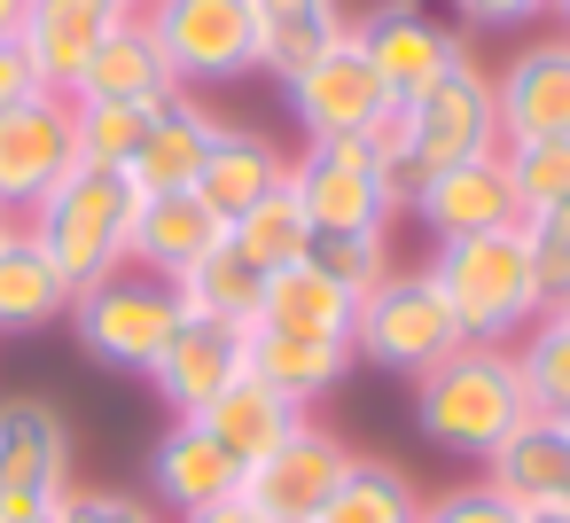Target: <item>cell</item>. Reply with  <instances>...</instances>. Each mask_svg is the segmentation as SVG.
<instances>
[{"mask_svg": "<svg viewBox=\"0 0 570 523\" xmlns=\"http://www.w3.org/2000/svg\"><path fill=\"white\" fill-rule=\"evenodd\" d=\"M531 414V391H523V367L508 344H461L445 352L430 375H414V430L422 445H438L445 461H469L484 468V453Z\"/></svg>", "mask_w": 570, "mask_h": 523, "instance_id": "cell-1", "label": "cell"}, {"mask_svg": "<svg viewBox=\"0 0 570 523\" xmlns=\"http://www.w3.org/2000/svg\"><path fill=\"white\" fill-rule=\"evenodd\" d=\"M134 180L126 172H102V165H71L32 211H24V235L48 250V266L79 289L110 282L134 266Z\"/></svg>", "mask_w": 570, "mask_h": 523, "instance_id": "cell-2", "label": "cell"}, {"mask_svg": "<svg viewBox=\"0 0 570 523\" xmlns=\"http://www.w3.org/2000/svg\"><path fill=\"white\" fill-rule=\"evenodd\" d=\"M430 282H438V297L453 305L461 344H515V336L539 320V289H531V258H523V235H515V227L438 243Z\"/></svg>", "mask_w": 570, "mask_h": 523, "instance_id": "cell-3", "label": "cell"}, {"mask_svg": "<svg viewBox=\"0 0 570 523\" xmlns=\"http://www.w3.org/2000/svg\"><path fill=\"white\" fill-rule=\"evenodd\" d=\"M406 118V149H399V211H406V188L430 180V172H453L469 157H500V102H492V71L476 56H461L445 79H430L414 102H399Z\"/></svg>", "mask_w": 570, "mask_h": 523, "instance_id": "cell-4", "label": "cell"}, {"mask_svg": "<svg viewBox=\"0 0 570 523\" xmlns=\"http://www.w3.org/2000/svg\"><path fill=\"white\" fill-rule=\"evenodd\" d=\"M63 320H71V336H79V352H87L95 367H110V375H141V383H149V367L165 359L173 328L188 320V305H180L173 282L126 266V274L79 289Z\"/></svg>", "mask_w": 570, "mask_h": 523, "instance_id": "cell-5", "label": "cell"}, {"mask_svg": "<svg viewBox=\"0 0 570 523\" xmlns=\"http://www.w3.org/2000/svg\"><path fill=\"white\" fill-rule=\"evenodd\" d=\"M445 352H461V320H453V305L438 297L430 266H391V274L360 297V313H352V359H367V367L414 383V375H430Z\"/></svg>", "mask_w": 570, "mask_h": 523, "instance_id": "cell-6", "label": "cell"}, {"mask_svg": "<svg viewBox=\"0 0 570 523\" xmlns=\"http://www.w3.org/2000/svg\"><path fill=\"white\" fill-rule=\"evenodd\" d=\"M141 24H149V40L165 48L180 95L258 79V24H250V0H149Z\"/></svg>", "mask_w": 570, "mask_h": 523, "instance_id": "cell-7", "label": "cell"}, {"mask_svg": "<svg viewBox=\"0 0 570 523\" xmlns=\"http://www.w3.org/2000/svg\"><path fill=\"white\" fill-rule=\"evenodd\" d=\"M289 196L313 235H391L399 219V188L367 157V141H305L289 157Z\"/></svg>", "mask_w": 570, "mask_h": 523, "instance_id": "cell-8", "label": "cell"}, {"mask_svg": "<svg viewBox=\"0 0 570 523\" xmlns=\"http://www.w3.org/2000/svg\"><path fill=\"white\" fill-rule=\"evenodd\" d=\"M352 40H360L375 87H383L391 102H414L430 79H445V71L469 56L461 24H445L430 0H375L367 17H352Z\"/></svg>", "mask_w": 570, "mask_h": 523, "instance_id": "cell-9", "label": "cell"}, {"mask_svg": "<svg viewBox=\"0 0 570 523\" xmlns=\"http://www.w3.org/2000/svg\"><path fill=\"white\" fill-rule=\"evenodd\" d=\"M79 484V445L56 398H0V515H24V507H56Z\"/></svg>", "mask_w": 570, "mask_h": 523, "instance_id": "cell-10", "label": "cell"}, {"mask_svg": "<svg viewBox=\"0 0 570 523\" xmlns=\"http://www.w3.org/2000/svg\"><path fill=\"white\" fill-rule=\"evenodd\" d=\"M352 445L336 437V430H321L313 414L258 461V468H243V500L266 515V523H321L328 515V500L344 492V476H352Z\"/></svg>", "mask_w": 570, "mask_h": 523, "instance_id": "cell-11", "label": "cell"}, {"mask_svg": "<svg viewBox=\"0 0 570 523\" xmlns=\"http://www.w3.org/2000/svg\"><path fill=\"white\" fill-rule=\"evenodd\" d=\"M71 165H79L71 95H24L0 110V219H24Z\"/></svg>", "mask_w": 570, "mask_h": 523, "instance_id": "cell-12", "label": "cell"}, {"mask_svg": "<svg viewBox=\"0 0 570 523\" xmlns=\"http://www.w3.org/2000/svg\"><path fill=\"white\" fill-rule=\"evenodd\" d=\"M282 102H289V118H297L305 141H360L391 110V95L375 87V71H367V56H360L352 32L328 56H313L297 79H282Z\"/></svg>", "mask_w": 570, "mask_h": 523, "instance_id": "cell-13", "label": "cell"}, {"mask_svg": "<svg viewBox=\"0 0 570 523\" xmlns=\"http://www.w3.org/2000/svg\"><path fill=\"white\" fill-rule=\"evenodd\" d=\"M492 102H500V149L508 141H570V32L523 40L492 71Z\"/></svg>", "mask_w": 570, "mask_h": 523, "instance_id": "cell-14", "label": "cell"}, {"mask_svg": "<svg viewBox=\"0 0 570 523\" xmlns=\"http://www.w3.org/2000/svg\"><path fill=\"white\" fill-rule=\"evenodd\" d=\"M126 24L118 0H24V17H17V48L24 63L40 71L48 95H71L95 63V48Z\"/></svg>", "mask_w": 570, "mask_h": 523, "instance_id": "cell-15", "label": "cell"}, {"mask_svg": "<svg viewBox=\"0 0 570 523\" xmlns=\"http://www.w3.org/2000/svg\"><path fill=\"white\" fill-rule=\"evenodd\" d=\"M406 211L453 243V235H492V227H523V204H515V180H508V157H469L453 172H430L406 188Z\"/></svg>", "mask_w": 570, "mask_h": 523, "instance_id": "cell-16", "label": "cell"}, {"mask_svg": "<svg viewBox=\"0 0 570 523\" xmlns=\"http://www.w3.org/2000/svg\"><path fill=\"white\" fill-rule=\"evenodd\" d=\"M235 375H250V336L243 328H219V320H180L165 359L149 367V391L165 398L173 422H196Z\"/></svg>", "mask_w": 570, "mask_h": 523, "instance_id": "cell-17", "label": "cell"}, {"mask_svg": "<svg viewBox=\"0 0 570 523\" xmlns=\"http://www.w3.org/2000/svg\"><path fill=\"white\" fill-rule=\"evenodd\" d=\"M484 484H492L515 515L570 507V422L531 406V414H523V422L484 453Z\"/></svg>", "mask_w": 570, "mask_h": 523, "instance_id": "cell-18", "label": "cell"}, {"mask_svg": "<svg viewBox=\"0 0 570 523\" xmlns=\"http://www.w3.org/2000/svg\"><path fill=\"white\" fill-rule=\"evenodd\" d=\"M274 188H289V149H282L274 134H258V126H219L212 157H204V180H196V196L212 204V219L235 227V219H243L250 204H266Z\"/></svg>", "mask_w": 570, "mask_h": 523, "instance_id": "cell-19", "label": "cell"}, {"mask_svg": "<svg viewBox=\"0 0 570 523\" xmlns=\"http://www.w3.org/2000/svg\"><path fill=\"white\" fill-rule=\"evenodd\" d=\"M219 110H204L196 95H173L157 118H149V141H141V157L126 165V180H134V196H173V188H196L204 180V157H212V141H219Z\"/></svg>", "mask_w": 570, "mask_h": 523, "instance_id": "cell-20", "label": "cell"}, {"mask_svg": "<svg viewBox=\"0 0 570 523\" xmlns=\"http://www.w3.org/2000/svg\"><path fill=\"white\" fill-rule=\"evenodd\" d=\"M149 492L173 515H188V507H212V500L243 492V468L227 461V445L204 422H165L157 445H149Z\"/></svg>", "mask_w": 570, "mask_h": 523, "instance_id": "cell-21", "label": "cell"}, {"mask_svg": "<svg viewBox=\"0 0 570 523\" xmlns=\"http://www.w3.org/2000/svg\"><path fill=\"white\" fill-rule=\"evenodd\" d=\"M173 95H180V79H173V63H165V48L149 40L141 17H126V24L95 48L87 79L71 87V102H141V110H165Z\"/></svg>", "mask_w": 570, "mask_h": 523, "instance_id": "cell-22", "label": "cell"}, {"mask_svg": "<svg viewBox=\"0 0 570 523\" xmlns=\"http://www.w3.org/2000/svg\"><path fill=\"white\" fill-rule=\"evenodd\" d=\"M227 227L212 219V204L196 188H173V196H141L134 204V266L157 274V282H180Z\"/></svg>", "mask_w": 570, "mask_h": 523, "instance_id": "cell-23", "label": "cell"}, {"mask_svg": "<svg viewBox=\"0 0 570 523\" xmlns=\"http://www.w3.org/2000/svg\"><path fill=\"white\" fill-rule=\"evenodd\" d=\"M352 344H328V336H289V328H250V375L289 398L297 414H313L344 375H352Z\"/></svg>", "mask_w": 570, "mask_h": 523, "instance_id": "cell-24", "label": "cell"}, {"mask_svg": "<svg viewBox=\"0 0 570 523\" xmlns=\"http://www.w3.org/2000/svg\"><path fill=\"white\" fill-rule=\"evenodd\" d=\"M250 24H258V79L282 87L352 32V9L344 0H250Z\"/></svg>", "mask_w": 570, "mask_h": 523, "instance_id": "cell-25", "label": "cell"}, {"mask_svg": "<svg viewBox=\"0 0 570 523\" xmlns=\"http://www.w3.org/2000/svg\"><path fill=\"white\" fill-rule=\"evenodd\" d=\"M71 313V282L48 266V250L24 235V219L0 235V336H40Z\"/></svg>", "mask_w": 570, "mask_h": 523, "instance_id": "cell-26", "label": "cell"}, {"mask_svg": "<svg viewBox=\"0 0 570 523\" xmlns=\"http://www.w3.org/2000/svg\"><path fill=\"white\" fill-rule=\"evenodd\" d=\"M173 289H180L188 320H219V328H243V336H250V328H258V313H266V274H258L227 235H219V243H212V250L173 282Z\"/></svg>", "mask_w": 570, "mask_h": 523, "instance_id": "cell-27", "label": "cell"}, {"mask_svg": "<svg viewBox=\"0 0 570 523\" xmlns=\"http://www.w3.org/2000/svg\"><path fill=\"white\" fill-rule=\"evenodd\" d=\"M196 422L227 445V461H235V468H258V461H266V453H274V445L305 422V414H297L289 398H274L258 375H235V383H227V391H219Z\"/></svg>", "mask_w": 570, "mask_h": 523, "instance_id": "cell-28", "label": "cell"}, {"mask_svg": "<svg viewBox=\"0 0 570 523\" xmlns=\"http://www.w3.org/2000/svg\"><path fill=\"white\" fill-rule=\"evenodd\" d=\"M352 313H360V297H352L344 282H328V274L305 258V266L266 274V313H258V328H289V336L352 344Z\"/></svg>", "mask_w": 570, "mask_h": 523, "instance_id": "cell-29", "label": "cell"}, {"mask_svg": "<svg viewBox=\"0 0 570 523\" xmlns=\"http://www.w3.org/2000/svg\"><path fill=\"white\" fill-rule=\"evenodd\" d=\"M227 243H235L258 274H282V266H305V250H313V219L297 211L289 188H274L266 204H250V211L227 227Z\"/></svg>", "mask_w": 570, "mask_h": 523, "instance_id": "cell-30", "label": "cell"}, {"mask_svg": "<svg viewBox=\"0 0 570 523\" xmlns=\"http://www.w3.org/2000/svg\"><path fill=\"white\" fill-rule=\"evenodd\" d=\"M515 367H523V391L539 414H570V305H547L515 344Z\"/></svg>", "mask_w": 570, "mask_h": 523, "instance_id": "cell-31", "label": "cell"}, {"mask_svg": "<svg viewBox=\"0 0 570 523\" xmlns=\"http://www.w3.org/2000/svg\"><path fill=\"white\" fill-rule=\"evenodd\" d=\"M414 515H422V492H414L406 468H391V461H352V476H344V492L328 500L321 523H414Z\"/></svg>", "mask_w": 570, "mask_h": 523, "instance_id": "cell-32", "label": "cell"}, {"mask_svg": "<svg viewBox=\"0 0 570 523\" xmlns=\"http://www.w3.org/2000/svg\"><path fill=\"white\" fill-rule=\"evenodd\" d=\"M149 118L141 102H71V134H79V165H102V172H126L149 141Z\"/></svg>", "mask_w": 570, "mask_h": 523, "instance_id": "cell-33", "label": "cell"}, {"mask_svg": "<svg viewBox=\"0 0 570 523\" xmlns=\"http://www.w3.org/2000/svg\"><path fill=\"white\" fill-rule=\"evenodd\" d=\"M523 258H531V289H539V313L547 305H570V204H547V211H523Z\"/></svg>", "mask_w": 570, "mask_h": 523, "instance_id": "cell-34", "label": "cell"}, {"mask_svg": "<svg viewBox=\"0 0 570 523\" xmlns=\"http://www.w3.org/2000/svg\"><path fill=\"white\" fill-rule=\"evenodd\" d=\"M500 157H508V180H515L523 211L570 204V141H508Z\"/></svg>", "mask_w": 570, "mask_h": 523, "instance_id": "cell-35", "label": "cell"}, {"mask_svg": "<svg viewBox=\"0 0 570 523\" xmlns=\"http://www.w3.org/2000/svg\"><path fill=\"white\" fill-rule=\"evenodd\" d=\"M328 282H344L352 297H367L399 258H391V235H313V250H305Z\"/></svg>", "mask_w": 570, "mask_h": 523, "instance_id": "cell-36", "label": "cell"}, {"mask_svg": "<svg viewBox=\"0 0 570 523\" xmlns=\"http://www.w3.org/2000/svg\"><path fill=\"white\" fill-rule=\"evenodd\" d=\"M414 523H523L484 476H469V484H445V492H422V515Z\"/></svg>", "mask_w": 570, "mask_h": 523, "instance_id": "cell-37", "label": "cell"}, {"mask_svg": "<svg viewBox=\"0 0 570 523\" xmlns=\"http://www.w3.org/2000/svg\"><path fill=\"white\" fill-rule=\"evenodd\" d=\"M63 523H165L141 492H118V484H71L63 492Z\"/></svg>", "mask_w": 570, "mask_h": 523, "instance_id": "cell-38", "label": "cell"}, {"mask_svg": "<svg viewBox=\"0 0 570 523\" xmlns=\"http://www.w3.org/2000/svg\"><path fill=\"white\" fill-rule=\"evenodd\" d=\"M554 0H453V17L476 24V32H523L531 17H547Z\"/></svg>", "mask_w": 570, "mask_h": 523, "instance_id": "cell-39", "label": "cell"}, {"mask_svg": "<svg viewBox=\"0 0 570 523\" xmlns=\"http://www.w3.org/2000/svg\"><path fill=\"white\" fill-rule=\"evenodd\" d=\"M24 95H48V87H40V71L24 63V48H17V40H0V110L24 102Z\"/></svg>", "mask_w": 570, "mask_h": 523, "instance_id": "cell-40", "label": "cell"}, {"mask_svg": "<svg viewBox=\"0 0 570 523\" xmlns=\"http://www.w3.org/2000/svg\"><path fill=\"white\" fill-rule=\"evenodd\" d=\"M173 523H266L243 492H227V500H212V507H188V515H173Z\"/></svg>", "mask_w": 570, "mask_h": 523, "instance_id": "cell-41", "label": "cell"}, {"mask_svg": "<svg viewBox=\"0 0 570 523\" xmlns=\"http://www.w3.org/2000/svg\"><path fill=\"white\" fill-rule=\"evenodd\" d=\"M0 523H63V500L56 507H24V515H0Z\"/></svg>", "mask_w": 570, "mask_h": 523, "instance_id": "cell-42", "label": "cell"}, {"mask_svg": "<svg viewBox=\"0 0 570 523\" xmlns=\"http://www.w3.org/2000/svg\"><path fill=\"white\" fill-rule=\"evenodd\" d=\"M17 17H24V0H0V40H17Z\"/></svg>", "mask_w": 570, "mask_h": 523, "instance_id": "cell-43", "label": "cell"}, {"mask_svg": "<svg viewBox=\"0 0 570 523\" xmlns=\"http://www.w3.org/2000/svg\"><path fill=\"white\" fill-rule=\"evenodd\" d=\"M523 523H570V507H539V515H523Z\"/></svg>", "mask_w": 570, "mask_h": 523, "instance_id": "cell-44", "label": "cell"}, {"mask_svg": "<svg viewBox=\"0 0 570 523\" xmlns=\"http://www.w3.org/2000/svg\"><path fill=\"white\" fill-rule=\"evenodd\" d=\"M118 9H126V17H141V9H149V0H118Z\"/></svg>", "mask_w": 570, "mask_h": 523, "instance_id": "cell-45", "label": "cell"}, {"mask_svg": "<svg viewBox=\"0 0 570 523\" xmlns=\"http://www.w3.org/2000/svg\"><path fill=\"white\" fill-rule=\"evenodd\" d=\"M554 17H562V32H570V0H554Z\"/></svg>", "mask_w": 570, "mask_h": 523, "instance_id": "cell-46", "label": "cell"}, {"mask_svg": "<svg viewBox=\"0 0 570 523\" xmlns=\"http://www.w3.org/2000/svg\"><path fill=\"white\" fill-rule=\"evenodd\" d=\"M9 227H17V219H0V235H9Z\"/></svg>", "mask_w": 570, "mask_h": 523, "instance_id": "cell-47", "label": "cell"}, {"mask_svg": "<svg viewBox=\"0 0 570 523\" xmlns=\"http://www.w3.org/2000/svg\"><path fill=\"white\" fill-rule=\"evenodd\" d=\"M562 422H570V414H562Z\"/></svg>", "mask_w": 570, "mask_h": 523, "instance_id": "cell-48", "label": "cell"}]
</instances>
